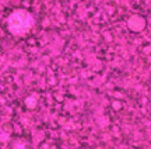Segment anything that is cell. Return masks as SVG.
<instances>
[{"mask_svg":"<svg viewBox=\"0 0 151 149\" xmlns=\"http://www.w3.org/2000/svg\"><path fill=\"white\" fill-rule=\"evenodd\" d=\"M34 17L27 10H14L7 18V28L13 35H25L32 28Z\"/></svg>","mask_w":151,"mask_h":149,"instance_id":"obj_1","label":"cell"}]
</instances>
